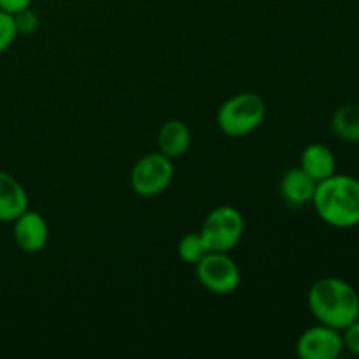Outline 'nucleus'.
<instances>
[{
    "mask_svg": "<svg viewBox=\"0 0 359 359\" xmlns=\"http://www.w3.org/2000/svg\"><path fill=\"white\" fill-rule=\"evenodd\" d=\"M174 174L175 168L170 158L158 151L137 160L130 172V184L137 195L151 198L167 191Z\"/></svg>",
    "mask_w": 359,
    "mask_h": 359,
    "instance_id": "5",
    "label": "nucleus"
},
{
    "mask_svg": "<svg viewBox=\"0 0 359 359\" xmlns=\"http://www.w3.org/2000/svg\"><path fill=\"white\" fill-rule=\"evenodd\" d=\"M344 349L342 332L321 323L305 330L297 342V354L302 359H337Z\"/></svg>",
    "mask_w": 359,
    "mask_h": 359,
    "instance_id": "7",
    "label": "nucleus"
},
{
    "mask_svg": "<svg viewBox=\"0 0 359 359\" xmlns=\"http://www.w3.org/2000/svg\"><path fill=\"white\" fill-rule=\"evenodd\" d=\"M14 25H16L18 34L30 35L34 32L39 30V25H41V20H39V14L35 13L32 7H27V9H21L18 13L13 14Z\"/></svg>",
    "mask_w": 359,
    "mask_h": 359,
    "instance_id": "16",
    "label": "nucleus"
},
{
    "mask_svg": "<svg viewBox=\"0 0 359 359\" xmlns=\"http://www.w3.org/2000/svg\"><path fill=\"white\" fill-rule=\"evenodd\" d=\"M318 216L326 224L349 230L359 224V179L333 174L316 186L312 198Z\"/></svg>",
    "mask_w": 359,
    "mask_h": 359,
    "instance_id": "1",
    "label": "nucleus"
},
{
    "mask_svg": "<svg viewBox=\"0 0 359 359\" xmlns=\"http://www.w3.org/2000/svg\"><path fill=\"white\" fill-rule=\"evenodd\" d=\"M309 309L318 323L332 328L346 330L359 318V294L340 277L319 279L309 291Z\"/></svg>",
    "mask_w": 359,
    "mask_h": 359,
    "instance_id": "2",
    "label": "nucleus"
},
{
    "mask_svg": "<svg viewBox=\"0 0 359 359\" xmlns=\"http://www.w3.org/2000/svg\"><path fill=\"white\" fill-rule=\"evenodd\" d=\"M266 104L258 93L244 91L228 98L217 111V125L228 137H245L262 126Z\"/></svg>",
    "mask_w": 359,
    "mask_h": 359,
    "instance_id": "3",
    "label": "nucleus"
},
{
    "mask_svg": "<svg viewBox=\"0 0 359 359\" xmlns=\"http://www.w3.org/2000/svg\"><path fill=\"white\" fill-rule=\"evenodd\" d=\"M244 228V217L235 207L219 205L207 214L200 233L209 251L230 252L242 241Z\"/></svg>",
    "mask_w": 359,
    "mask_h": 359,
    "instance_id": "4",
    "label": "nucleus"
},
{
    "mask_svg": "<svg viewBox=\"0 0 359 359\" xmlns=\"http://www.w3.org/2000/svg\"><path fill=\"white\" fill-rule=\"evenodd\" d=\"M13 237L21 251L27 255H35L48 245L49 226L39 212L25 210L13 221Z\"/></svg>",
    "mask_w": 359,
    "mask_h": 359,
    "instance_id": "8",
    "label": "nucleus"
},
{
    "mask_svg": "<svg viewBox=\"0 0 359 359\" xmlns=\"http://www.w3.org/2000/svg\"><path fill=\"white\" fill-rule=\"evenodd\" d=\"M332 132L344 142L359 144V104H346L333 112Z\"/></svg>",
    "mask_w": 359,
    "mask_h": 359,
    "instance_id": "13",
    "label": "nucleus"
},
{
    "mask_svg": "<svg viewBox=\"0 0 359 359\" xmlns=\"http://www.w3.org/2000/svg\"><path fill=\"white\" fill-rule=\"evenodd\" d=\"M189 146H191V132L184 121L170 119L161 125L160 132H158L160 153L174 160V158H181L182 154L188 153Z\"/></svg>",
    "mask_w": 359,
    "mask_h": 359,
    "instance_id": "12",
    "label": "nucleus"
},
{
    "mask_svg": "<svg viewBox=\"0 0 359 359\" xmlns=\"http://www.w3.org/2000/svg\"><path fill=\"white\" fill-rule=\"evenodd\" d=\"M195 266L200 284L209 293L224 297L241 286V269L228 252L209 251Z\"/></svg>",
    "mask_w": 359,
    "mask_h": 359,
    "instance_id": "6",
    "label": "nucleus"
},
{
    "mask_svg": "<svg viewBox=\"0 0 359 359\" xmlns=\"http://www.w3.org/2000/svg\"><path fill=\"white\" fill-rule=\"evenodd\" d=\"M28 210V193L9 172L0 170V221L13 223Z\"/></svg>",
    "mask_w": 359,
    "mask_h": 359,
    "instance_id": "9",
    "label": "nucleus"
},
{
    "mask_svg": "<svg viewBox=\"0 0 359 359\" xmlns=\"http://www.w3.org/2000/svg\"><path fill=\"white\" fill-rule=\"evenodd\" d=\"M18 37L16 25H14L13 14L0 9V55L6 53L14 44Z\"/></svg>",
    "mask_w": 359,
    "mask_h": 359,
    "instance_id": "15",
    "label": "nucleus"
},
{
    "mask_svg": "<svg viewBox=\"0 0 359 359\" xmlns=\"http://www.w3.org/2000/svg\"><path fill=\"white\" fill-rule=\"evenodd\" d=\"M342 339L344 347L359 356V318L354 323H351L346 330H342Z\"/></svg>",
    "mask_w": 359,
    "mask_h": 359,
    "instance_id": "17",
    "label": "nucleus"
},
{
    "mask_svg": "<svg viewBox=\"0 0 359 359\" xmlns=\"http://www.w3.org/2000/svg\"><path fill=\"white\" fill-rule=\"evenodd\" d=\"M318 181L312 179L304 168H291L284 174L280 181V195L290 207H304L305 203H312Z\"/></svg>",
    "mask_w": 359,
    "mask_h": 359,
    "instance_id": "10",
    "label": "nucleus"
},
{
    "mask_svg": "<svg viewBox=\"0 0 359 359\" xmlns=\"http://www.w3.org/2000/svg\"><path fill=\"white\" fill-rule=\"evenodd\" d=\"M209 252L202 233H186L177 244V255L188 265H196Z\"/></svg>",
    "mask_w": 359,
    "mask_h": 359,
    "instance_id": "14",
    "label": "nucleus"
},
{
    "mask_svg": "<svg viewBox=\"0 0 359 359\" xmlns=\"http://www.w3.org/2000/svg\"><path fill=\"white\" fill-rule=\"evenodd\" d=\"M34 0H0V9L6 11V13L14 14L21 9H27L32 6Z\"/></svg>",
    "mask_w": 359,
    "mask_h": 359,
    "instance_id": "18",
    "label": "nucleus"
},
{
    "mask_svg": "<svg viewBox=\"0 0 359 359\" xmlns=\"http://www.w3.org/2000/svg\"><path fill=\"white\" fill-rule=\"evenodd\" d=\"M300 168H304L318 182L335 174L337 158L326 144H309L300 156Z\"/></svg>",
    "mask_w": 359,
    "mask_h": 359,
    "instance_id": "11",
    "label": "nucleus"
}]
</instances>
